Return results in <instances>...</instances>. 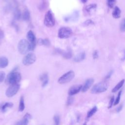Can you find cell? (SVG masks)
I'll use <instances>...</instances> for the list:
<instances>
[{
  "label": "cell",
  "mask_w": 125,
  "mask_h": 125,
  "mask_svg": "<svg viewBox=\"0 0 125 125\" xmlns=\"http://www.w3.org/2000/svg\"><path fill=\"white\" fill-rule=\"evenodd\" d=\"M83 3H85L87 0H81Z\"/></svg>",
  "instance_id": "38"
},
{
  "label": "cell",
  "mask_w": 125,
  "mask_h": 125,
  "mask_svg": "<svg viewBox=\"0 0 125 125\" xmlns=\"http://www.w3.org/2000/svg\"><path fill=\"white\" fill-rule=\"evenodd\" d=\"M93 59H96L97 58H98V52L97 51L95 50L93 53Z\"/></svg>",
  "instance_id": "34"
},
{
  "label": "cell",
  "mask_w": 125,
  "mask_h": 125,
  "mask_svg": "<svg viewBox=\"0 0 125 125\" xmlns=\"http://www.w3.org/2000/svg\"><path fill=\"white\" fill-rule=\"evenodd\" d=\"M93 23V21H92L91 20H86V21L83 23V24H84L85 26H88V25H89V24H92Z\"/></svg>",
  "instance_id": "33"
},
{
  "label": "cell",
  "mask_w": 125,
  "mask_h": 125,
  "mask_svg": "<svg viewBox=\"0 0 125 125\" xmlns=\"http://www.w3.org/2000/svg\"><path fill=\"white\" fill-rule=\"evenodd\" d=\"M75 77V73L73 71L70 70L60 77L58 80V82L60 84H64L70 82L72 81Z\"/></svg>",
  "instance_id": "4"
},
{
  "label": "cell",
  "mask_w": 125,
  "mask_h": 125,
  "mask_svg": "<svg viewBox=\"0 0 125 125\" xmlns=\"http://www.w3.org/2000/svg\"><path fill=\"white\" fill-rule=\"evenodd\" d=\"M125 80L123 79L122 80H121L118 84H117L112 89V92L113 93H115L116 92H117L118 90H119L124 85V83H125Z\"/></svg>",
  "instance_id": "19"
},
{
  "label": "cell",
  "mask_w": 125,
  "mask_h": 125,
  "mask_svg": "<svg viewBox=\"0 0 125 125\" xmlns=\"http://www.w3.org/2000/svg\"><path fill=\"white\" fill-rule=\"evenodd\" d=\"M13 104L12 103L7 102V103H5L3 105H2V106L1 107V110L2 112H5L7 110V108L12 107L13 106Z\"/></svg>",
  "instance_id": "22"
},
{
  "label": "cell",
  "mask_w": 125,
  "mask_h": 125,
  "mask_svg": "<svg viewBox=\"0 0 125 125\" xmlns=\"http://www.w3.org/2000/svg\"><path fill=\"white\" fill-rule=\"evenodd\" d=\"M123 108V105H120L118 106V107L117 108V113H119L122 109Z\"/></svg>",
  "instance_id": "36"
},
{
  "label": "cell",
  "mask_w": 125,
  "mask_h": 125,
  "mask_svg": "<svg viewBox=\"0 0 125 125\" xmlns=\"http://www.w3.org/2000/svg\"><path fill=\"white\" fill-rule=\"evenodd\" d=\"M74 98L72 97V96H69L68 97L67 101H66V104L67 105H71L73 102H74Z\"/></svg>",
  "instance_id": "29"
},
{
  "label": "cell",
  "mask_w": 125,
  "mask_h": 125,
  "mask_svg": "<svg viewBox=\"0 0 125 125\" xmlns=\"http://www.w3.org/2000/svg\"><path fill=\"white\" fill-rule=\"evenodd\" d=\"M121 11L120 9L118 6H115L112 12V16L115 19H119L121 17Z\"/></svg>",
  "instance_id": "15"
},
{
  "label": "cell",
  "mask_w": 125,
  "mask_h": 125,
  "mask_svg": "<svg viewBox=\"0 0 125 125\" xmlns=\"http://www.w3.org/2000/svg\"><path fill=\"white\" fill-rule=\"evenodd\" d=\"M82 84H77L72 86L68 90V95L69 96H73L77 94L82 90Z\"/></svg>",
  "instance_id": "11"
},
{
  "label": "cell",
  "mask_w": 125,
  "mask_h": 125,
  "mask_svg": "<svg viewBox=\"0 0 125 125\" xmlns=\"http://www.w3.org/2000/svg\"><path fill=\"white\" fill-rule=\"evenodd\" d=\"M20 88V84L19 83L10 85L6 90L5 95L7 97L10 98L15 95Z\"/></svg>",
  "instance_id": "7"
},
{
  "label": "cell",
  "mask_w": 125,
  "mask_h": 125,
  "mask_svg": "<svg viewBox=\"0 0 125 125\" xmlns=\"http://www.w3.org/2000/svg\"><path fill=\"white\" fill-rule=\"evenodd\" d=\"M56 51L57 53L61 54L62 57L66 59H70L72 57V52L70 49H68L66 51H64L63 50L57 48L56 49Z\"/></svg>",
  "instance_id": "10"
},
{
  "label": "cell",
  "mask_w": 125,
  "mask_h": 125,
  "mask_svg": "<svg viewBox=\"0 0 125 125\" xmlns=\"http://www.w3.org/2000/svg\"><path fill=\"white\" fill-rule=\"evenodd\" d=\"M32 116L28 113H26L23 117V119L17 122L15 125H28L29 121L31 119Z\"/></svg>",
  "instance_id": "12"
},
{
  "label": "cell",
  "mask_w": 125,
  "mask_h": 125,
  "mask_svg": "<svg viewBox=\"0 0 125 125\" xmlns=\"http://www.w3.org/2000/svg\"><path fill=\"white\" fill-rule=\"evenodd\" d=\"M9 62L7 58L5 57H0V68H4L8 64Z\"/></svg>",
  "instance_id": "17"
},
{
  "label": "cell",
  "mask_w": 125,
  "mask_h": 125,
  "mask_svg": "<svg viewBox=\"0 0 125 125\" xmlns=\"http://www.w3.org/2000/svg\"><path fill=\"white\" fill-rule=\"evenodd\" d=\"M43 22L44 24L48 27H53L55 25V18L51 10H48L45 14Z\"/></svg>",
  "instance_id": "5"
},
{
  "label": "cell",
  "mask_w": 125,
  "mask_h": 125,
  "mask_svg": "<svg viewBox=\"0 0 125 125\" xmlns=\"http://www.w3.org/2000/svg\"><path fill=\"white\" fill-rule=\"evenodd\" d=\"M122 60H125V52H124V57H123V59H122Z\"/></svg>",
  "instance_id": "39"
},
{
  "label": "cell",
  "mask_w": 125,
  "mask_h": 125,
  "mask_svg": "<svg viewBox=\"0 0 125 125\" xmlns=\"http://www.w3.org/2000/svg\"><path fill=\"white\" fill-rule=\"evenodd\" d=\"M98 110V108L96 106H94L92 107L87 113V118H89L91 117Z\"/></svg>",
  "instance_id": "23"
},
{
  "label": "cell",
  "mask_w": 125,
  "mask_h": 125,
  "mask_svg": "<svg viewBox=\"0 0 125 125\" xmlns=\"http://www.w3.org/2000/svg\"><path fill=\"white\" fill-rule=\"evenodd\" d=\"M21 74L15 70H13L7 75L5 82L7 84L12 85L18 83L21 81Z\"/></svg>",
  "instance_id": "1"
},
{
  "label": "cell",
  "mask_w": 125,
  "mask_h": 125,
  "mask_svg": "<svg viewBox=\"0 0 125 125\" xmlns=\"http://www.w3.org/2000/svg\"><path fill=\"white\" fill-rule=\"evenodd\" d=\"M116 2V0H107V4L110 8H113Z\"/></svg>",
  "instance_id": "26"
},
{
  "label": "cell",
  "mask_w": 125,
  "mask_h": 125,
  "mask_svg": "<svg viewBox=\"0 0 125 125\" xmlns=\"http://www.w3.org/2000/svg\"><path fill=\"white\" fill-rule=\"evenodd\" d=\"M40 80L42 82V86L45 87L48 83V76L47 73L42 74L40 77Z\"/></svg>",
  "instance_id": "14"
},
{
  "label": "cell",
  "mask_w": 125,
  "mask_h": 125,
  "mask_svg": "<svg viewBox=\"0 0 125 125\" xmlns=\"http://www.w3.org/2000/svg\"><path fill=\"white\" fill-rule=\"evenodd\" d=\"M112 73H113V71H112V70H111L110 71H109V73H108V74L106 75V76L105 78H106V79L110 78V77H111V76L112 75Z\"/></svg>",
  "instance_id": "35"
},
{
  "label": "cell",
  "mask_w": 125,
  "mask_h": 125,
  "mask_svg": "<svg viewBox=\"0 0 125 125\" xmlns=\"http://www.w3.org/2000/svg\"><path fill=\"white\" fill-rule=\"evenodd\" d=\"M73 34L72 29L68 27H62L58 31V36L61 39H67L70 37Z\"/></svg>",
  "instance_id": "6"
},
{
  "label": "cell",
  "mask_w": 125,
  "mask_h": 125,
  "mask_svg": "<svg viewBox=\"0 0 125 125\" xmlns=\"http://www.w3.org/2000/svg\"><path fill=\"white\" fill-rule=\"evenodd\" d=\"M83 125H86V122H85V123L83 124Z\"/></svg>",
  "instance_id": "40"
},
{
  "label": "cell",
  "mask_w": 125,
  "mask_h": 125,
  "mask_svg": "<svg viewBox=\"0 0 125 125\" xmlns=\"http://www.w3.org/2000/svg\"><path fill=\"white\" fill-rule=\"evenodd\" d=\"M14 17L16 20H19L21 18V13L20 10L18 8H16L14 11Z\"/></svg>",
  "instance_id": "25"
},
{
  "label": "cell",
  "mask_w": 125,
  "mask_h": 125,
  "mask_svg": "<svg viewBox=\"0 0 125 125\" xmlns=\"http://www.w3.org/2000/svg\"><path fill=\"white\" fill-rule=\"evenodd\" d=\"M36 60V57L34 53L30 52L25 55L22 59V63L24 65H29L35 62Z\"/></svg>",
  "instance_id": "8"
},
{
  "label": "cell",
  "mask_w": 125,
  "mask_h": 125,
  "mask_svg": "<svg viewBox=\"0 0 125 125\" xmlns=\"http://www.w3.org/2000/svg\"><path fill=\"white\" fill-rule=\"evenodd\" d=\"M108 84L106 82H102L95 84L91 90L92 94H99L107 90Z\"/></svg>",
  "instance_id": "2"
},
{
  "label": "cell",
  "mask_w": 125,
  "mask_h": 125,
  "mask_svg": "<svg viewBox=\"0 0 125 125\" xmlns=\"http://www.w3.org/2000/svg\"><path fill=\"white\" fill-rule=\"evenodd\" d=\"M114 96H112L111 97V98H110V101L109 102V104L108 105V108H111L112 107V106H113V105H114Z\"/></svg>",
  "instance_id": "31"
},
{
  "label": "cell",
  "mask_w": 125,
  "mask_h": 125,
  "mask_svg": "<svg viewBox=\"0 0 125 125\" xmlns=\"http://www.w3.org/2000/svg\"><path fill=\"white\" fill-rule=\"evenodd\" d=\"M122 90H120L118 94V95L117 96V98L116 99H115V101H114V105H117L119 102H120V99H121V93H122Z\"/></svg>",
  "instance_id": "27"
},
{
  "label": "cell",
  "mask_w": 125,
  "mask_h": 125,
  "mask_svg": "<svg viewBox=\"0 0 125 125\" xmlns=\"http://www.w3.org/2000/svg\"><path fill=\"white\" fill-rule=\"evenodd\" d=\"M94 82V80L92 78H90L86 80L84 85L82 87V88L81 90L83 92H85L86 91H87L89 89V88L91 86V85L93 84Z\"/></svg>",
  "instance_id": "13"
},
{
  "label": "cell",
  "mask_w": 125,
  "mask_h": 125,
  "mask_svg": "<svg viewBox=\"0 0 125 125\" xmlns=\"http://www.w3.org/2000/svg\"><path fill=\"white\" fill-rule=\"evenodd\" d=\"M38 43L39 45H44L46 46H49L50 45V42L49 40L46 38L45 39H39L38 40Z\"/></svg>",
  "instance_id": "18"
},
{
  "label": "cell",
  "mask_w": 125,
  "mask_h": 125,
  "mask_svg": "<svg viewBox=\"0 0 125 125\" xmlns=\"http://www.w3.org/2000/svg\"><path fill=\"white\" fill-rule=\"evenodd\" d=\"M30 12L27 9H25L22 14V19L24 21H28L30 19Z\"/></svg>",
  "instance_id": "24"
},
{
  "label": "cell",
  "mask_w": 125,
  "mask_h": 125,
  "mask_svg": "<svg viewBox=\"0 0 125 125\" xmlns=\"http://www.w3.org/2000/svg\"><path fill=\"white\" fill-rule=\"evenodd\" d=\"M97 6L95 4H89L88 5H87L85 7V11L87 13H90L92 11H93L94 10H95Z\"/></svg>",
  "instance_id": "21"
},
{
  "label": "cell",
  "mask_w": 125,
  "mask_h": 125,
  "mask_svg": "<svg viewBox=\"0 0 125 125\" xmlns=\"http://www.w3.org/2000/svg\"><path fill=\"white\" fill-rule=\"evenodd\" d=\"M4 32H3L2 30H1L0 29V39H2L3 37H4Z\"/></svg>",
  "instance_id": "37"
},
{
  "label": "cell",
  "mask_w": 125,
  "mask_h": 125,
  "mask_svg": "<svg viewBox=\"0 0 125 125\" xmlns=\"http://www.w3.org/2000/svg\"><path fill=\"white\" fill-rule=\"evenodd\" d=\"M25 108V104H24V97L23 96H21V97L20 100V103H19V111L20 112H22L24 110Z\"/></svg>",
  "instance_id": "20"
},
{
  "label": "cell",
  "mask_w": 125,
  "mask_h": 125,
  "mask_svg": "<svg viewBox=\"0 0 125 125\" xmlns=\"http://www.w3.org/2000/svg\"><path fill=\"white\" fill-rule=\"evenodd\" d=\"M18 49L21 54H26L29 51L31 50L30 44L29 42L24 39L20 40L18 44Z\"/></svg>",
  "instance_id": "3"
},
{
  "label": "cell",
  "mask_w": 125,
  "mask_h": 125,
  "mask_svg": "<svg viewBox=\"0 0 125 125\" xmlns=\"http://www.w3.org/2000/svg\"><path fill=\"white\" fill-rule=\"evenodd\" d=\"M53 120L55 125H59L60 123V118L58 115H55L53 117Z\"/></svg>",
  "instance_id": "30"
},
{
  "label": "cell",
  "mask_w": 125,
  "mask_h": 125,
  "mask_svg": "<svg viewBox=\"0 0 125 125\" xmlns=\"http://www.w3.org/2000/svg\"><path fill=\"white\" fill-rule=\"evenodd\" d=\"M85 57V54L84 52H81L77 54L74 58V61L75 62H80L83 61Z\"/></svg>",
  "instance_id": "16"
},
{
  "label": "cell",
  "mask_w": 125,
  "mask_h": 125,
  "mask_svg": "<svg viewBox=\"0 0 125 125\" xmlns=\"http://www.w3.org/2000/svg\"><path fill=\"white\" fill-rule=\"evenodd\" d=\"M27 38L28 39V41L29 42L30 44V47H31V50H33L36 46V37L35 36L33 32L32 31L30 30L29 31L26 35Z\"/></svg>",
  "instance_id": "9"
},
{
  "label": "cell",
  "mask_w": 125,
  "mask_h": 125,
  "mask_svg": "<svg viewBox=\"0 0 125 125\" xmlns=\"http://www.w3.org/2000/svg\"><path fill=\"white\" fill-rule=\"evenodd\" d=\"M5 74L3 71H0V83H2L5 79Z\"/></svg>",
  "instance_id": "32"
},
{
  "label": "cell",
  "mask_w": 125,
  "mask_h": 125,
  "mask_svg": "<svg viewBox=\"0 0 125 125\" xmlns=\"http://www.w3.org/2000/svg\"><path fill=\"white\" fill-rule=\"evenodd\" d=\"M120 31L122 32H125V19H124L122 20L120 23Z\"/></svg>",
  "instance_id": "28"
}]
</instances>
